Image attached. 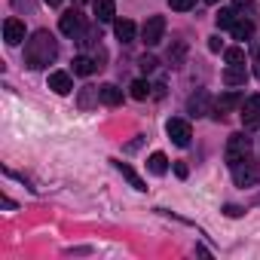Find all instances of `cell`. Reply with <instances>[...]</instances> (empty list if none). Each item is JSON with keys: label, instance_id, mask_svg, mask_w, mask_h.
<instances>
[{"label": "cell", "instance_id": "4", "mask_svg": "<svg viewBox=\"0 0 260 260\" xmlns=\"http://www.w3.org/2000/svg\"><path fill=\"white\" fill-rule=\"evenodd\" d=\"M162 34H166V19H162V16H150V19L144 22V28H141V37H144L147 46L162 43Z\"/></svg>", "mask_w": 260, "mask_h": 260}, {"label": "cell", "instance_id": "28", "mask_svg": "<svg viewBox=\"0 0 260 260\" xmlns=\"http://www.w3.org/2000/svg\"><path fill=\"white\" fill-rule=\"evenodd\" d=\"M223 211H226V214H230V217H239V214H242V208H239V205H226V208H223Z\"/></svg>", "mask_w": 260, "mask_h": 260}, {"label": "cell", "instance_id": "27", "mask_svg": "<svg viewBox=\"0 0 260 260\" xmlns=\"http://www.w3.org/2000/svg\"><path fill=\"white\" fill-rule=\"evenodd\" d=\"M175 175H178V178H187V175H190V169H187L184 162H175Z\"/></svg>", "mask_w": 260, "mask_h": 260}, {"label": "cell", "instance_id": "16", "mask_svg": "<svg viewBox=\"0 0 260 260\" xmlns=\"http://www.w3.org/2000/svg\"><path fill=\"white\" fill-rule=\"evenodd\" d=\"M208 101H211V98H208V92H202V89H199V92L190 98V113H193V116L208 113Z\"/></svg>", "mask_w": 260, "mask_h": 260}, {"label": "cell", "instance_id": "6", "mask_svg": "<svg viewBox=\"0 0 260 260\" xmlns=\"http://www.w3.org/2000/svg\"><path fill=\"white\" fill-rule=\"evenodd\" d=\"M242 122H245V128L260 125V95H248L242 101Z\"/></svg>", "mask_w": 260, "mask_h": 260}, {"label": "cell", "instance_id": "22", "mask_svg": "<svg viewBox=\"0 0 260 260\" xmlns=\"http://www.w3.org/2000/svg\"><path fill=\"white\" fill-rule=\"evenodd\" d=\"M226 61H230V64H245V49H242V46L226 49Z\"/></svg>", "mask_w": 260, "mask_h": 260}, {"label": "cell", "instance_id": "12", "mask_svg": "<svg viewBox=\"0 0 260 260\" xmlns=\"http://www.w3.org/2000/svg\"><path fill=\"white\" fill-rule=\"evenodd\" d=\"M223 83H226V86H245V83H248L245 64H230V68L223 71Z\"/></svg>", "mask_w": 260, "mask_h": 260}, {"label": "cell", "instance_id": "20", "mask_svg": "<svg viewBox=\"0 0 260 260\" xmlns=\"http://www.w3.org/2000/svg\"><path fill=\"white\" fill-rule=\"evenodd\" d=\"M239 22V13L236 10H220L217 13V28H233Z\"/></svg>", "mask_w": 260, "mask_h": 260}, {"label": "cell", "instance_id": "30", "mask_svg": "<svg viewBox=\"0 0 260 260\" xmlns=\"http://www.w3.org/2000/svg\"><path fill=\"white\" fill-rule=\"evenodd\" d=\"M205 4H217V0H205Z\"/></svg>", "mask_w": 260, "mask_h": 260}, {"label": "cell", "instance_id": "24", "mask_svg": "<svg viewBox=\"0 0 260 260\" xmlns=\"http://www.w3.org/2000/svg\"><path fill=\"white\" fill-rule=\"evenodd\" d=\"M138 64H141V71H147V74H150V71L156 68V58H153V55H141V58H138Z\"/></svg>", "mask_w": 260, "mask_h": 260}, {"label": "cell", "instance_id": "5", "mask_svg": "<svg viewBox=\"0 0 260 260\" xmlns=\"http://www.w3.org/2000/svg\"><path fill=\"white\" fill-rule=\"evenodd\" d=\"M166 132H169V138H172L178 147H187V144H190V138H193V128H190V122H187V119H169Z\"/></svg>", "mask_w": 260, "mask_h": 260}, {"label": "cell", "instance_id": "19", "mask_svg": "<svg viewBox=\"0 0 260 260\" xmlns=\"http://www.w3.org/2000/svg\"><path fill=\"white\" fill-rule=\"evenodd\" d=\"M230 31H233V37H236V40H248V37L254 34V22H251V19H239Z\"/></svg>", "mask_w": 260, "mask_h": 260}, {"label": "cell", "instance_id": "8", "mask_svg": "<svg viewBox=\"0 0 260 260\" xmlns=\"http://www.w3.org/2000/svg\"><path fill=\"white\" fill-rule=\"evenodd\" d=\"M242 101H245V98H242V92H223V95L217 98V107H214V116H217V119H223V116H226L230 110H236V107H242Z\"/></svg>", "mask_w": 260, "mask_h": 260}, {"label": "cell", "instance_id": "18", "mask_svg": "<svg viewBox=\"0 0 260 260\" xmlns=\"http://www.w3.org/2000/svg\"><path fill=\"white\" fill-rule=\"evenodd\" d=\"M116 169L122 172V178H125L128 184H132L135 190H147V184H144V181H141V178L135 175V169H132V166H125V162H116Z\"/></svg>", "mask_w": 260, "mask_h": 260}, {"label": "cell", "instance_id": "25", "mask_svg": "<svg viewBox=\"0 0 260 260\" xmlns=\"http://www.w3.org/2000/svg\"><path fill=\"white\" fill-rule=\"evenodd\" d=\"M92 95H98V89H92V86H89V92H83V95H80V107H92Z\"/></svg>", "mask_w": 260, "mask_h": 260}, {"label": "cell", "instance_id": "9", "mask_svg": "<svg viewBox=\"0 0 260 260\" xmlns=\"http://www.w3.org/2000/svg\"><path fill=\"white\" fill-rule=\"evenodd\" d=\"M49 89H52L55 95H68V92L74 89L71 74H68V71H52V74H49Z\"/></svg>", "mask_w": 260, "mask_h": 260}, {"label": "cell", "instance_id": "13", "mask_svg": "<svg viewBox=\"0 0 260 260\" xmlns=\"http://www.w3.org/2000/svg\"><path fill=\"white\" fill-rule=\"evenodd\" d=\"M98 95H101V104H107V107H116V104H122V89H116L113 83H104V86H98Z\"/></svg>", "mask_w": 260, "mask_h": 260}, {"label": "cell", "instance_id": "14", "mask_svg": "<svg viewBox=\"0 0 260 260\" xmlns=\"http://www.w3.org/2000/svg\"><path fill=\"white\" fill-rule=\"evenodd\" d=\"M135 31H138L135 22H128V19H116V22H113V34H116L122 43H132V40H135Z\"/></svg>", "mask_w": 260, "mask_h": 260}, {"label": "cell", "instance_id": "29", "mask_svg": "<svg viewBox=\"0 0 260 260\" xmlns=\"http://www.w3.org/2000/svg\"><path fill=\"white\" fill-rule=\"evenodd\" d=\"M46 4H49V7H61V0H46Z\"/></svg>", "mask_w": 260, "mask_h": 260}, {"label": "cell", "instance_id": "15", "mask_svg": "<svg viewBox=\"0 0 260 260\" xmlns=\"http://www.w3.org/2000/svg\"><path fill=\"white\" fill-rule=\"evenodd\" d=\"M101 64H95L89 55H77L74 58V74H80V77H89V74H95Z\"/></svg>", "mask_w": 260, "mask_h": 260}, {"label": "cell", "instance_id": "1", "mask_svg": "<svg viewBox=\"0 0 260 260\" xmlns=\"http://www.w3.org/2000/svg\"><path fill=\"white\" fill-rule=\"evenodd\" d=\"M58 58V43L49 31H37L28 46H25V64L31 71H40V68H49L52 61Z\"/></svg>", "mask_w": 260, "mask_h": 260}, {"label": "cell", "instance_id": "3", "mask_svg": "<svg viewBox=\"0 0 260 260\" xmlns=\"http://www.w3.org/2000/svg\"><path fill=\"white\" fill-rule=\"evenodd\" d=\"M233 181H236V187H254V184H260V166L251 156L242 159L239 166H233Z\"/></svg>", "mask_w": 260, "mask_h": 260}, {"label": "cell", "instance_id": "11", "mask_svg": "<svg viewBox=\"0 0 260 260\" xmlns=\"http://www.w3.org/2000/svg\"><path fill=\"white\" fill-rule=\"evenodd\" d=\"M92 10H95L98 22H113V16H116V4H113V0H92Z\"/></svg>", "mask_w": 260, "mask_h": 260}, {"label": "cell", "instance_id": "23", "mask_svg": "<svg viewBox=\"0 0 260 260\" xmlns=\"http://www.w3.org/2000/svg\"><path fill=\"white\" fill-rule=\"evenodd\" d=\"M169 7H172L175 13H187V10L196 7V0H169Z\"/></svg>", "mask_w": 260, "mask_h": 260}, {"label": "cell", "instance_id": "26", "mask_svg": "<svg viewBox=\"0 0 260 260\" xmlns=\"http://www.w3.org/2000/svg\"><path fill=\"white\" fill-rule=\"evenodd\" d=\"M208 49H211V52H220V49H223V40H220V37H211V40H208Z\"/></svg>", "mask_w": 260, "mask_h": 260}, {"label": "cell", "instance_id": "2", "mask_svg": "<svg viewBox=\"0 0 260 260\" xmlns=\"http://www.w3.org/2000/svg\"><path fill=\"white\" fill-rule=\"evenodd\" d=\"M248 156H251V138L242 135V132L230 135V141H226V162H230V166H239V162L248 159Z\"/></svg>", "mask_w": 260, "mask_h": 260}, {"label": "cell", "instance_id": "7", "mask_svg": "<svg viewBox=\"0 0 260 260\" xmlns=\"http://www.w3.org/2000/svg\"><path fill=\"white\" fill-rule=\"evenodd\" d=\"M4 40H7L10 46H19V43L25 40V22L10 16V19L4 22Z\"/></svg>", "mask_w": 260, "mask_h": 260}, {"label": "cell", "instance_id": "10", "mask_svg": "<svg viewBox=\"0 0 260 260\" xmlns=\"http://www.w3.org/2000/svg\"><path fill=\"white\" fill-rule=\"evenodd\" d=\"M58 28H61V34H68V37H77V34H80V28H83V19H80V13H77V10L64 13V16H61V22H58Z\"/></svg>", "mask_w": 260, "mask_h": 260}, {"label": "cell", "instance_id": "21", "mask_svg": "<svg viewBox=\"0 0 260 260\" xmlns=\"http://www.w3.org/2000/svg\"><path fill=\"white\" fill-rule=\"evenodd\" d=\"M147 95H150V83H147V80H135V83H132V98H135V101H144Z\"/></svg>", "mask_w": 260, "mask_h": 260}, {"label": "cell", "instance_id": "17", "mask_svg": "<svg viewBox=\"0 0 260 260\" xmlns=\"http://www.w3.org/2000/svg\"><path fill=\"white\" fill-rule=\"evenodd\" d=\"M147 169H150V175H166L169 172V156L166 153H150V159H147Z\"/></svg>", "mask_w": 260, "mask_h": 260}]
</instances>
